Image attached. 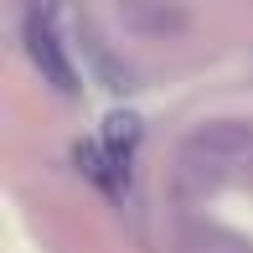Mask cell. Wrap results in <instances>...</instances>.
Returning <instances> with one entry per match:
<instances>
[{
  "mask_svg": "<svg viewBox=\"0 0 253 253\" xmlns=\"http://www.w3.org/2000/svg\"><path fill=\"white\" fill-rule=\"evenodd\" d=\"M181 253H253V248L243 243V238L222 233V227H186Z\"/></svg>",
  "mask_w": 253,
  "mask_h": 253,
  "instance_id": "cell-4",
  "label": "cell"
},
{
  "mask_svg": "<svg viewBox=\"0 0 253 253\" xmlns=\"http://www.w3.org/2000/svg\"><path fill=\"white\" fill-rule=\"evenodd\" d=\"M109 155H114V166H124L129 160V150H134V140H140V119H129V114H114L109 119Z\"/></svg>",
  "mask_w": 253,
  "mask_h": 253,
  "instance_id": "cell-5",
  "label": "cell"
},
{
  "mask_svg": "<svg viewBox=\"0 0 253 253\" xmlns=\"http://www.w3.org/2000/svg\"><path fill=\"white\" fill-rule=\"evenodd\" d=\"M186 160H197L212 176L253 181V129L248 124H202L186 140Z\"/></svg>",
  "mask_w": 253,
  "mask_h": 253,
  "instance_id": "cell-1",
  "label": "cell"
},
{
  "mask_svg": "<svg viewBox=\"0 0 253 253\" xmlns=\"http://www.w3.org/2000/svg\"><path fill=\"white\" fill-rule=\"evenodd\" d=\"M26 52H31V62H37V73L47 78L52 88H62V93H73V62H67V52H62V42H57V31H52V16H31V26H26Z\"/></svg>",
  "mask_w": 253,
  "mask_h": 253,
  "instance_id": "cell-2",
  "label": "cell"
},
{
  "mask_svg": "<svg viewBox=\"0 0 253 253\" xmlns=\"http://www.w3.org/2000/svg\"><path fill=\"white\" fill-rule=\"evenodd\" d=\"M119 16H124V26L145 31V37H160V31H176L181 26L176 0H119Z\"/></svg>",
  "mask_w": 253,
  "mask_h": 253,
  "instance_id": "cell-3",
  "label": "cell"
}]
</instances>
